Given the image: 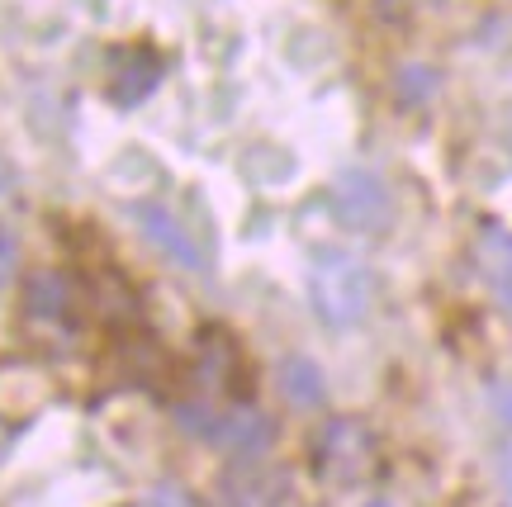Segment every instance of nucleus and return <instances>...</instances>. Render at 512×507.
<instances>
[{
    "instance_id": "nucleus-1",
    "label": "nucleus",
    "mask_w": 512,
    "mask_h": 507,
    "mask_svg": "<svg viewBox=\"0 0 512 507\" xmlns=\"http://www.w3.org/2000/svg\"><path fill=\"white\" fill-rule=\"evenodd\" d=\"M309 285H313V308H318L332 327L361 323L366 308H370V294H375L366 266L347 252H332V247L313 256Z\"/></svg>"
},
{
    "instance_id": "nucleus-2",
    "label": "nucleus",
    "mask_w": 512,
    "mask_h": 507,
    "mask_svg": "<svg viewBox=\"0 0 512 507\" xmlns=\"http://www.w3.org/2000/svg\"><path fill=\"white\" fill-rule=\"evenodd\" d=\"M313 465L323 479L332 484H361L375 474V436H370L366 422H356V417H332L323 436H318V446H313Z\"/></svg>"
},
{
    "instance_id": "nucleus-3",
    "label": "nucleus",
    "mask_w": 512,
    "mask_h": 507,
    "mask_svg": "<svg viewBox=\"0 0 512 507\" xmlns=\"http://www.w3.org/2000/svg\"><path fill=\"white\" fill-rule=\"evenodd\" d=\"M332 204H337V218L351 223V228H361V233H380L389 223V214H394L384 181L370 176V171H347L342 181L332 185Z\"/></svg>"
},
{
    "instance_id": "nucleus-4",
    "label": "nucleus",
    "mask_w": 512,
    "mask_h": 507,
    "mask_svg": "<svg viewBox=\"0 0 512 507\" xmlns=\"http://www.w3.org/2000/svg\"><path fill=\"white\" fill-rule=\"evenodd\" d=\"M157 81H162V57L143 48V43H133V48H119L114 53V67H110V100L114 105H143L147 95L157 91Z\"/></svg>"
},
{
    "instance_id": "nucleus-5",
    "label": "nucleus",
    "mask_w": 512,
    "mask_h": 507,
    "mask_svg": "<svg viewBox=\"0 0 512 507\" xmlns=\"http://www.w3.org/2000/svg\"><path fill=\"white\" fill-rule=\"evenodd\" d=\"M133 218L143 223V237L157 247V252H166L181 271H204V256L200 247H195V237H190V228H181V218L166 214L162 204H133Z\"/></svg>"
},
{
    "instance_id": "nucleus-6",
    "label": "nucleus",
    "mask_w": 512,
    "mask_h": 507,
    "mask_svg": "<svg viewBox=\"0 0 512 507\" xmlns=\"http://www.w3.org/2000/svg\"><path fill=\"white\" fill-rule=\"evenodd\" d=\"M48 399H53V380L38 365H24V361L0 365V417H10V422L29 417Z\"/></svg>"
},
{
    "instance_id": "nucleus-7",
    "label": "nucleus",
    "mask_w": 512,
    "mask_h": 507,
    "mask_svg": "<svg viewBox=\"0 0 512 507\" xmlns=\"http://www.w3.org/2000/svg\"><path fill=\"white\" fill-rule=\"evenodd\" d=\"M271 417H261L256 408H238V413H228L214 422V436L209 441H219V446H228L233 455H261L266 446H271Z\"/></svg>"
},
{
    "instance_id": "nucleus-8",
    "label": "nucleus",
    "mask_w": 512,
    "mask_h": 507,
    "mask_svg": "<svg viewBox=\"0 0 512 507\" xmlns=\"http://www.w3.org/2000/svg\"><path fill=\"white\" fill-rule=\"evenodd\" d=\"M280 394H285L294 408H318V403L328 399L323 370H318L309 356H285V361H280Z\"/></svg>"
},
{
    "instance_id": "nucleus-9",
    "label": "nucleus",
    "mask_w": 512,
    "mask_h": 507,
    "mask_svg": "<svg viewBox=\"0 0 512 507\" xmlns=\"http://www.w3.org/2000/svg\"><path fill=\"white\" fill-rule=\"evenodd\" d=\"M24 304H29V318H67L72 308V280L57 271H38L24 290Z\"/></svg>"
},
{
    "instance_id": "nucleus-10",
    "label": "nucleus",
    "mask_w": 512,
    "mask_h": 507,
    "mask_svg": "<svg viewBox=\"0 0 512 507\" xmlns=\"http://www.w3.org/2000/svg\"><path fill=\"white\" fill-rule=\"evenodd\" d=\"M479 266L489 275V285L498 290V299L512 304V237L503 228H489L479 237Z\"/></svg>"
},
{
    "instance_id": "nucleus-11",
    "label": "nucleus",
    "mask_w": 512,
    "mask_h": 507,
    "mask_svg": "<svg viewBox=\"0 0 512 507\" xmlns=\"http://www.w3.org/2000/svg\"><path fill=\"white\" fill-rule=\"evenodd\" d=\"M394 91H399V100H408V105H422V100L437 95V72H432V67H403V72L394 76Z\"/></svg>"
},
{
    "instance_id": "nucleus-12",
    "label": "nucleus",
    "mask_w": 512,
    "mask_h": 507,
    "mask_svg": "<svg viewBox=\"0 0 512 507\" xmlns=\"http://www.w3.org/2000/svg\"><path fill=\"white\" fill-rule=\"evenodd\" d=\"M228 370H233V342L223 337H209L200 356V380L204 384H228Z\"/></svg>"
},
{
    "instance_id": "nucleus-13",
    "label": "nucleus",
    "mask_w": 512,
    "mask_h": 507,
    "mask_svg": "<svg viewBox=\"0 0 512 507\" xmlns=\"http://www.w3.org/2000/svg\"><path fill=\"white\" fill-rule=\"evenodd\" d=\"M176 422L195 436H214V422H219V417L209 413V408H200V403H185V408H176Z\"/></svg>"
},
{
    "instance_id": "nucleus-14",
    "label": "nucleus",
    "mask_w": 512,
    "mask_h": 507,
    "mask_svg": "<svg viewBox=\"0 0 512 507\" xmlns=\"http://www.w3.org/2000/svg\"><path fill=\"white\" fill-rule=\"evenodd\" d=\"M147 507H195V503H190V493H181L176 484H162V489L147 493Z\"/></svg>"
},
{
    "instance_id": "nucleus-15",
    "label": "nucleus",
    "mask_w": 512,
    "mask_h": 507,
    "mask_svg": "<svg viewBox=\"0 0 512 507\" xmlns=\"http://www.w3.org/2000/svg\"><path fill=\"white\" fill-rule=\"evenodd\" d=\"M10 266H15V237L0 228V280L10 275Z\"/></svg>"
},
{
    "instance_id": "nucleus-16",
    "label": "nucleus",
    "mask_w": 512,
    "mask_h": 507,
    "mask_svg": "<svg viewBox=\"0 0 512 507\" xmlns=\"http://www.w3.org/2000/svg\"><path fill=\"white\" fill-rule=\"evenodd\" d=\"M494 408L503 413V422L512 427V389H508V384H498V389H494Z\"/></svg>"
},
{
    "instance_id": "nucleus-17",
    "label": "nucleus",
    "mask_w": 512,
    "mask_h": 507,
    "mask_svg": "<svg viewBox=\"0 0 512 507\" xmlns=\"http://www.w3.org/2000/svg\"><path fill=\"white\" fill-rule=\"evenodd\" d=\"M366 507H389V503H366Z\"/></svg>"
}]
</instances>
